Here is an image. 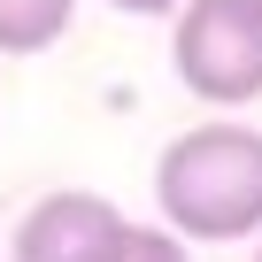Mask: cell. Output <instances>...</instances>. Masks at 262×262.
Segmentation results:
<instances>
[{"instance_id": "cell-1", "label": "cell", "mask_w": 262, "mask_h": 262, "mask_svg": "<svg viewBox=\"0 0 262 262\" xmlns=\"http://www.w3.org/2000/svg\"><path fill=\"white\" fill-rule=\"evenodd\" d=\"M155 201L178 239H254L262 231V131L254 123H193L155 162Z\"/></svg>"}, {"instance_id": "cell-2", "label": "cell", "mask_w": 262, "mask_h": 262, "mask_svg": "<svg viewBox=\"0 0 262 262\" xmlns=\"http://www.w3.org/2000/svg\"><path fill=\"white\" fill-rule=\"evenodd\" d=\"M170 62L208 108L262 100V0H185L170 24Z\"/></svg>"}, {"instance_id": "cell-3", "label": "cell", "mask_w": 262, "mask_h": 262, "mask_svg": "<svg viewBox=\"0 0 262 262\" xmlns=\"http://www.w3.org/2000/svg\"><path fill=\"white\" fill-rule=\"evenodd\" d=\"M131 216L100 193H47L16 224V262H116Z\"/></svg>"}, {"instance_id": "cell-4", "label": "cell", "mask_w": 262, "mask_h": 262, "mask_svg": "<svg viewBox=\"0 0 262 262\" xmlns=\"http://www.w3.org/2000/svg\"><path fill=\"white\" fill-rule=\"evenodd\" d=\"M77 16V0H0V54H47Z\"/></svg>"}, {"instance_id": "cell-5", "label": "cell", "mask_w": 262, "mask_h": 262, "mask_svg": "<svg viewBox=\"0 0 262 262\" xmlns=\"http://www.w3.org/2000/svg\"><path fill=\"white\" fill-rule=\"evenodd\" d=\"M116 262H193V254H185V239L162 231V224H131L123 247H116Z\"/></svg>"}, {"instance_id": "cell-6", "label": "cell", "mask_w": 262, "mask_h": 262, "mask_svg": "<svg viewBox=\"0 0 262 262\" xmlns=\"http://www.w3.org/2000/svg\"><path fill=\"white\" fill-rule=\"evenodd\" d=\"M108 8H123V16H178L185 0H108Z\"/></svg>"}, {"instance_id": "cell-7", "label": "cell", "mask_w": 262, "mask_h": 262, "mask_svg": "<svg viewBox=\"0 0 262 262\" xmlns=\"http://www.w3.org/2000/svg\"><path fill=\"white\" fill-rule=\"evenodd\" d=\"M254 262H262V247H254Z\"/></svg>"}]
</instances>
